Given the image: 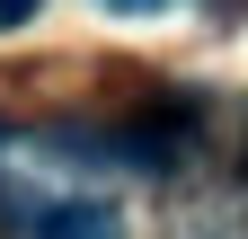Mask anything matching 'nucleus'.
Masks as SVG:
<instances>
[{
    "label": "nucleus",
    "mask_w": 248,
    "mask_h": 239,
    "mask_svg": "<svg viewBox=\"0 0 248 239\" xmlns=\"http://www.w3.org/2000/svg\"><path fill=\"white\" fill-rule=\"evenodd\" d=\"M36 239H115V222L98 213V204H62V213L36 222Z\"/></svg>",
    "instance_id": "obj_1"
},
{
    "label": "nucleus",
    "mask_w": 248,
    "mask_h": 239,
    "mask_svg": "<svg viewBox=\"0 0 248 239\" xmlns=\"http://www.w3.org/2000/svg\"><path fill=\"white\" fill-rule=\"evenodd\" d=\"M36 9H45V0H0V36H9V27H27Z\"/></svg>",
    "instance_id": "obj_2"
},
{
    "label": "nucleus",
    "mask_w": 248,
    "mask_h": 239,
    "mask_svg": "<svg viewBox=\"0 0 248 239\" xmlns=\"http://www.w3.org/2000/svg\"><path fill=\"white\" fill-rule=\"evenodd\" d=\"M107 9H124V18H151V9H169V0H107Z\"/></svg>",
    "instance_id": "obj_3"
}]
</instances>
